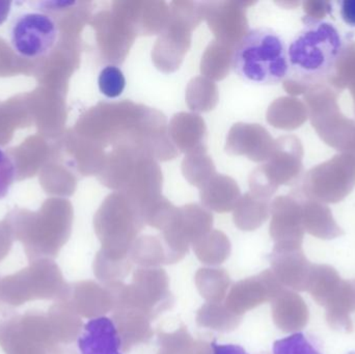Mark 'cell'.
Wrapping results in <instances>:
<instances>
[{
	"mask_svg": "<svg viewBox=\"0 0 355 354\" xmlns=\"http://www.w3.org/2000/svg\"><path fill=\"white\" fill-rule=\"evenodd\" d=\"M349 354H355V353H350Z\"/></svg>",
	"mask_w": 355,
	"mask_h": 354,
	"instance_id": "d4e9b609",
	"label": "cell"
},
{
	"mask_svg": "<svg viewBox=\"0 0 355 354\" xmlns=\"http://www.w3.org/2000/svg\"><path fill=\"white\" fill-rule=\"evenodd\" d=\"M271 272L284 287L297 291H306L313 264L298 249H277L270 257Z\"/></svg>",
	"mask_w": 355,
	"mask_h": 354,
	"instance_id": "8992f818",
	"label": "cell"
},
{
	"mask_svg": "<svg viewBox=\"0 0 355 354\" xmlns=\"http://www.w3.org/2000/svg\"><path fill=\"white\" fill-rule=\"evenodd\" d=\"M194 253L202 264L217 266L229 259L231 245L227 237L214 233L194 245Z\"/></svg>",
	"mask_w": 355,
	"mask_h": 354,
	"instance_id": "e0dca14e",
	"label": "cell"
},
{
	"mask_svg": "<svg viewBox=\"0 0 355 354\" xmlns=\"http://www.w3.org/2000/svg\"><path fill=\"white\" fill-rule=\"evenodd\" d=\"M112 312V320L118 332L123 353H130L135 346L151 340L154 332L149 316L131 308H116Z\"/></svg>",
	"mask_w": 355,
	"mask_h": 354,
	"instance_id": "52a82bcc",
	"label": "cell"
},
{
	"mask_svg": "<svg viewBox=\"0 0 355 354\" xmlns=\"http://www.w3.org/2000/svg\"><path fill=\"white\" fill-rule=\"evenodd\" d=\"M17 178V168L12 158L0 148V200L10 193Z\"/></svg>",
	"mask_w": 355,
	"mask_h": 354,
	"instance_id": "44dd1931",
	"label": "cell"
},
{
	"mask_svg": "<svg viewBox=\"0 0 355 354\" xmlns=\"http://www.w3.org/2000/svg\"><path fill=\"white\" fill-rule=\"evenodd\" d=\"M211 354H248L242 347L237 345H219L211 343Z\"/></svg>",
	"mask_w": 355,
	"mask_h": 354,
	"instance_id": "603a6c76",
	"label": "cell"
},
{
	"mask_svg": "<svg viewBox=\"0 0 355 354\" xmlns=\"http://www.w3.org/2000/svg\"><path fill=\"white\" fill-rule=\"evenodd\" d=\"M194 282L198 292L208 303H221L231 287L230 274L223 268H200Z\"/></svg>",
	"mask_w": 355,
	"mask_h": 354,
	"instance_id": "4fadbf2b",
	"label": "cell"
},
{
	"mask_svg": "<svg viewBox=\"0 0 355 354\" xmlns=\"http://www.w3.org/2000/svg\"><path fill=\"white\" fill-rule=\"evenodd\" d=\"M105 286L112 293L114 310L121 307L139 310L152 321L174 306L170 278L162 268L141 267L135 270L130 285L116 282Z\"/></svg>",
	"mask_w": 355,
	"mask_h": 354,
	"instance_id": "3957f363",
	"label": "cell"
},
{
	"mask_svg": "<svg viewBox=\"0 0 355 354\" xmlns=\"http://www.w3.org/2000/svg\"><path fill=\"white\" fill-rule=\"evenodd\" d=\"M132 265L133 262L131 259L114 260L100 251L94 263V272L104 285H108L123 282L130 274Z\"/></svg>",
	"mask_w": 355,
	"mask_h": 354,
	"instance_id": "ac0fdd59",
	"label": "cell"
},
{
	"mask_svg": "<svg viewBox=\"0 0 355 354\" xmlns=\"http://www.w3.org/2000/svg\"><path fill=\"white\" fill-rule=\"evenodd\" d=\"M81 354H123L114 321L100 317L91 320L78 339Z\"/></svg>",
	"mask_w": 355,
	"mask_h": 354,
	"instance_id": "ba28073f",
	"label": "cell"
},
{
	"mask_svg": "<svg viewBox=\"0 0 355 354\" xmlns=\"http://www.w3.org/2000/svg\"><path fill=\"white\" fill-rule=\"evenodd\" d=\"M130 258L133 263L143 268H155L170 265L166 245L155 238L141 239L131 247Z\"/></svg>",
	"mask_w": 355,
	"mask_h": 354,
	"instance_id": "2e32d148",
	"label": "cell"
},
{
	"mask_svg": "<svg viewBox=\"0 0 355 354\" xmlns=\"http://www.w3.org/2000/svg\"><path fill=\"white\" fill-rule=\"evenodd\" d=\"M271 303L273 321L283 332H296L308 324V307L304 299L293 291L284 289Z\"/></svg>",
	"mask_w": 355,
	"mask_h": 354,
	"instance_id": "9c48e42d",
	"label": "cell"
},
{
	"mask_svg": "<svg viewBox=\"0 0 355 354\" xmlns=\"http://www.w3.org/2000/svg\"><path fill=\"white\" fill-rule=\"evenodd\" d=\"M285 287L279 283L271 270H265L258 276L239 281L227 293L225 306L237 315H243L263 303L272 301Z\"/></svg>",
	"mask_w": 355,
	"mask_h": 354,
	"instance_id": "5b68a950",
	"label": "cell"
},
{
	"mask_svg": "<svg viewBox=\"0 0 355 354\" xmlns=\"http://www.w3.org/2000/svg\"><path fill=\"white\" fill-rule=\"evenodd\" d=\"M341 16L346 24L355 28V0L341 2Z\"/></svg>",
	"mask_w": 355,
	"mask_h": 354,
	"instance_id": "7402d4cb",
	"label": "cell"
},
{
	"mask_svg": "<svg viewBox=\"0 0 355 354\" xmlns=\"http://www.w3.org/2000/svg\"><path fill=\"white\" fill-rule=\"evenodd\" d=\"M273 354H322L314 343L302 333L292 335L277 341L273 345Z\"/></svg>",
	"mask_w": 355,
	"mask_h": 354,
	"instance_id": "ffe728a7",
	"label": "cell"
},
{
	"mask_svg": "<svg viewBox=\"0 0 355 354\" xmlns=\"http://www.w3.org/2000/svg\"><path fill=\"white\" fill-rule=\"evenodd\" d=\"M232 68L246 82L259 85L282 82L290 74L286 42L272 28L252 29L234 49Z\"/></svg>",
	"mask_w": 355,
	"mask_h": 354,
	"instance_id": "7a4b0ae2",
	"label": "cell"
},
{
	"mask_svg": "<svg viewBox=\"0 0 355 354\" xmlns=\"http://www.w3.org/2000/svg\"><path fill=\"white\" fill-rule=\"evenodd\" d=\"M58 39V23L50 15L44 12H23L10 25V45L22 57L39 58L48 55Z\"/></svg>",
	"mask_w": 355,
	"mask_h": 354,
	"instance_id": "277c9868",
	"label": "cell"
},
{
	"mask_svg": "<svg viewBox=\"0 0 355 354\" xmlns=\"http://www.w3.org/2000/svg\"><path fill=\"white\" fill-rule=\"evenodd\" d=\"M343 52L344 39L337 27L311 19L288 47L290 74L306 85L322 82L331 76Z\"/></svg>",
	"mask_w": 355,
	"mask_h": 354,
	"instance_id": "6da1fadb",
	"label": "cell"
},
{
	"mask_svg": "<svg viewBox=\"0 0 355 354\" xmlns=\"http://www.w3.org/2000/svg\"><path fill=\"white\" fill-rule=\"evenodd\" d=\"M98 87L106 98L114 99L120 97L126 87V78L119 67L110 64L104 67L98 77Z\"/></svg>",
	"mask_w": 355,
	"mask_h": 354,
	"instance_id": "d6986e66",
	"label": "cell"
},
{
	"mask_svg": "<svg viewBox=\"0 0 355 354\" xmlns=\"http://www.w3.org/2000/svg\"><path fill=\"white\" fill-rule=\"evenodd\" d=\"M341 283L339 274L331 266L313 265L306 291L319 305L324 307Z\"/></svg>",
	"mask_w": 355,
	"mask_h": 354,
	"instance_id": "9a60e30c",
	"label": "cell"
},
{
	"mask_svg": "<svg viewBox=\"0 0 355 354\" xmlns=\"http://www.w3.org/2000/svg\"><path fill=\"white\" fill-rule=\"evenodd\" d=\"M324 307L331 328L350 332L352 330L350 314L355 311V282L342 280L339 288Z\"/></svg>",
	"mask_w": 355,
	"mask_h": 354,
	"instance_id": "30bf717a",
	"label": "cell"
},
{
	"mask_svg": "<svg viewBox=\"0 0 355 354\" xmlns=\"http://www.w3.org/2000/svg\"><path fill=\"white\" fill-rule=\"evenodd\" d=\"M159 351L157 354H211L210 343L192 338L185 326L173 333H158Z\"/></svg>",
	"mask_w": 355,
	"mask_h": 354,
	"instance_id": "7c38bea8",
	"label": "cell"
},
{
	"mask_svg": "<svg viewBox=\"0 0 355 354\" xmlns=\"http://www.w3.org/2000/svg\"><path fill=\"white\" fill-rule=\"evenodd\" d=\"M76 295L80 313L85 317L95 319L114 310V301L107 286L94 282L80 283Z\"/></svg>",
	"mask_w": 355,
	"mask_h": 354,
	"instance_id": "8fae6325",
	"label": "cell"
},
{
	"mask_svg": "<svg viewBox=\"0 0 355 354\" xmlns=\"http://www.w3.org/2000/svg\"><path fill=\"white\" fill-rule=\"evenodd\" d=\"M12 4L10 1L0 0V25L3 24L8 17L10 16V10H12Z\"/></svg>",
	"mask_w": 355,
	"mask_h": 354,
	"instance_id": "cb8c5ba5",
	"label": "cell"
},
{
	"mask_svg": "<svg viewBox=\"0 0 355 354\" xmlns=\"http://www.w3.org/2000/svg\"><path fill=\"white\" fill-rule=\"evenodd\" d=\"M196 320L200 328L227 333L236 330L242 317L227 309L225 303H208L198 310Z\"/></svg>",
	"mask_w": 355,
	"mask_h": 354,
	"instance_id": "5bb4252c",
	"label": "cell"
}]
</instances>
